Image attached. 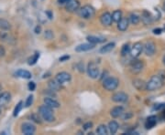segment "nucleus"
Listing matches in <instances>:
<instances>
[{"mask_svg":"<svg viewBox=\"0 0 165 135\" xmlns=\"http://www.w3.org/2000/svg\"><path fill=\"white\" fill-rule=\"evenodd\" d=\"M164 84L163 79L160 75H154L152 76L150 81L146 82V90L148 91H154L159 89H161Z\"/></svg>","mask_w":165,"mask_h":135,"instance_id":"nucleus-1","label":"nucleus"},{"mask_svg":"<svg viewBox=\"0 0 165 135\" xmlns=\"http://www.w3.org/2000/svg\"><path fill=\"white\" fill-rule=\"evenodd\" d=\"M53 109L47 106V105H41L39 108V114L40 115V117L42 118V120H44L47 122H53L54 121V113H53Z\"/></svg>","mask_w":165,"mask_h":135,"instance_id":"nucleus-2","label":"nucleus"},{"mask_svg":"<svg viewBox=\"0 0 165 135\" xmlns=\"http://www.w3.org/2000/svg\"><path fill=\"white\" fill-rule=\"evenodd\" d=\"M119 81L116 77H108L103 81V88L108 91H113L117 89Z\"/></svg>","mask_w":165,"mask_h":135,"instance_id":"nucleus-3","label":"nucleus"},{"mask_svg":"<svg viewBox=\"0 0 165 135\" xmlns=\"http://www.w3.org/2000/svg\"><path fill=\"white\" fill-rule=\"evenodd\" d=\"M78 14L83 19H89L95 16V10L93 6L86 5V6H83L82 7H80V9L78 10Z\"/></svg>","mask_w":165,"mask_h":135,"instance_id":"nucleus-4","label":"nucleus"},{"mask_svg":"<svg viewBox=\"0 0 165 135\" xmlns=\"http://www.w3.org/2000/svg\"><path fill=\"white\" fill-rule=\"evenodd\" d=\"M86 71H87V74L88 76L91 78V79H97L100 75V69H99V67L97 66V64L94 61H90L87 65V68H86Z\"/></svg>","mask_w":165,"mask_h":135,"instance_id":"nucleus-5","label":"nucleus"},{"mask_svg":"<svg viewBox=\"0 0 165 135\" xmlns=\"http://www.w3.org/2000/svg\"><path fill=\"white\" fill-rule=\"evenodd\" d=\"M145 65H144V62L140 59H136L134 58L133 61L130 62V70L132 73L134 74H138L140 73L143 69H144Z\"/></svg>","mask_w":165,"mask_h":135,"instance_id":"nucleus-6","label":"nucleus"},{"mask_svg":"<svg viewBox=\"0 0 165 135\" xmlns=\"http://www.w3.org/2000/svg\"><path fill=\"white\" fill-rule=\"evenodd\" d=\"M111 100H112V101H114L116 103H125L129 100V95L123 91L116 92L115 94L112 95Z\"/></svg>","mask_w":165,"mask_h":135,"instance_id":"nucleus-7","label":"nucleus"},{"mask_svg":"<svg viewBox=\"0 0 165 135\" xmlns=\"http://www.w3.org/2000/svg\"><path fill=\"white\" fill-rule=\"evenodd\" d=\"M143 52L148 57L153 56L156 52V45H155V43L153 41H150V40L147 41L143 45Z\"/></svg>","mask_w":165,"mask_h":135,"instance_id":"nucleus-8","label":"nucleus"},{"mask_svg":"<svg viewBox=\"0 0 165 135\" xmlns=\"http://www.w3.org/2000/svg\"><path fill=\"white\" fill-rule=\"evenodd\" d=\"M81 7V4L79 0H69L65 4V9L70 12V13H74L77 12Z\"/></svg>","mask_w":165,"mask_h":135,"instance_id":"nucleus-9","label":"nucleus"},{"mask_svg":"<svg viewBox=\"0 0 165 135\" xmlns=\"http://www.w3.org/2000/svg\"><path fill=\"white\" fill-rule=\"evenodd\" d=\"M142 52H143V44L141 42L134 43L130 50V56L133 58H138Z\"/></svg>","mask_w":165,"mask_h":135,"instance_id":"nucleus-10","label":"nucleus"},{"mask_svg":"<svg viewBox=\"0 0 165 135\" xmlns=\"http://www.w3.org/2000/svg\"><path fill=\"white\" fill-rule=\"evenodd\" d=\"M55 79H56V81H58L59 83L65 84V83H68V82L71 81L72 76H71L70 73H68L66 71H61V72H59V73L56 74Z\"/></svg>","mask_w":165,"mask_h":135,"instance_id":"nucleus-11","label":"nucleus"},{"mask_svg":"<svg viewBox=\"0 0 165 135\" xmlns=\"http://www.w3.org/2000/svg\"><path fill=\"white\" fill-rule=\"evenodd\" d=\"M21 132L25 135H32L36 132V127L30 122H24L21 126Z\"/></svg>","mask_w":165,"mask_h":135,"instance_id":"nucleus-12","label":"nucleus"},{"mask_svg":"<svg viewBox=\"0 0 165 135\" xmlns=\"http://www.w3.org/2000/svg\"><path fill=\"white\" fill-rule=\"evenodd\" d=\"M100 22L104 27H110L113 23L112 15L109 12H105L100 17Z\"/></svg>","mask_w":165,"mask_h":135,"instance_id":"nucleus-13","label":"nucleus"},{"mask_svg":"<svg viewBox=\"0 0 165 135\" xmlns=\"http://www.w3.org/2000/svg\"><path fill=\"white\" fill-rule=\"evenodd\" d=\"M140 20L143 22L144 25H150L153 22V17L149 11L143 10L140 16Z\"/></svg>","mask_w":165,"mask_h":135,"instance_id":"nucleus-14","label":"nucleus"},{"mask_svg":"<svg viewBox=\"0 0 165 135\" xmlns=\"http://www.w3.org/2000/svg\"><path fill=\"white\" fill-rule=\"evenodd\" d=\"M95 48V45L92 43H82L78 45L77 47H75V51L76 52H85V51H89L91 50H93Z\"/></svg>","mask_w":165,"mask_h":135,"instance_id":"nucleus-15","label":"nucleus"},{"mask_svg":"<svg viewBox=\"0 0 165 135\" xmlns=\"http://www.w3.org/2000/svg\"><path fill=\"white\" fill-rule=\"evenodd\" d=\"M129 26V20L128 18H122L118 22H117V29L119 31H126Z\"/></svg>","mask_w":165,"mask_h":135,"instance_id":"nucleus-16","label":"nucleus"},{"mask_svg":"<svg viewBox=\"0 0 165 135\" xmlns=\"http://www.w3.org/2000/svg\"><path fill=\"white\" fill-rule=\"evenodd\" d=\"M43 101H44L45 105L51 107L52 109H58L61 106V104L55 99H53L52 97H46V98H44Z\"/></svg>","mask_w":165,"mask_h":135,"instance_id":"nucleus-17","label":"nucleus"},{"mask_svg":"<svg viewBox=\"0 0 165 135\" xmlns=\"http://www.w3.org/2000/svg\"><path fill=\"white\" fill-rule=\"evenodd\" d=\"M86 39L88 40V42L95 45V44H100V43H104L107 39L104 37H96V36H88L86 38Z\"/></svg>","mask_w":165,"mask_h":135,"instance_id":"nucleus-18","label":"nucleus"},{"mask_svg":"<svg viewBox=\"0 0 165 135\" xmlns=\"http://www.w3.org/2000/svg\"><path fill=\"white\" fill-rule=\"evenodd\" d=\"M123 113H124V108L122 106H116L112 109L110 111V115L112 116V118H115V119L121 117Z\"/></svg>","mask_w":165,"mask_h":135,"instance_id":"nucleus-19","label":"nucleus"},{"mask_svg":"<svg viewBox=\"0 0 165 135\" xmlns=\"http://www.w3.org/2000/svg\"><path fill=\"white\" fill-rule=\"evenodd\" d=\"M15 75L19 78H21V79H24V80H29L31 79L32 75L31 73L28 71V70H26V69H19L16 71Z\"/></svg>","mask_w":165,"mask_h":135,"instance_id":"nucleus-20","label":"nucleus"},{"mask_svg":"<svg viewBox=\"0 0 165 135\" xmlns=\"http://www.w3.org/2000/svg\"><path fill=\"white\" fill-rule=\"evenodd\" d=\"M10 99H11V95H10L9 92H6V91L2 92L0 94V106L6 105L9 102Z\"/></svg>","mask_w":165,"mask_h":135,"instance_id":"nucleus-21","label":"nucleus"},{"mask_svg":"<svg viewBox=\"0 0 165 135\" xmlns=\"http://www.w3.org/2000/svg\"><path fill=\"white\" fill-rule=\"evenodd\" d=\"M116 47V44L114 42H110V43H108L106 44L105 46H103L100 50H99V52L101 54H107V53H109L111 52Z\"/></svg>","mask_w":165,"mask_h":135,"instance_id":"nucleus-22","label":"nucleus"},{"mask_svg":"<svg viewBox=\"0 0 165 135\" xmlns=\"http://www.w3.org/2000/svg\"><path fill=\"white\" fill-rule=\"evenodd\" d=\"M156 124H157V117L154 116V115H151L147 119L146 123H145V127H146V129H151Z\"/></svg>","mask_w":165,"mask_h":135,"instance_id":"nucleus-23","label":"nucleus"},{"mask_svg":"<svg viewBox=\"0 0 165 135\" xmlns=\"http://www.w3.org/2000/svg\"><path fill=\"white\" fill-rule=\"evenodd\" d=\"M48 86H49L50 89L53 90V91H59L61 88V84L56 81V79L50 80L48 82Z\"/></svg>","mask_w":165,"mask_h":135,"instance_id":"nucleus-24","label":"nucleus"},{"mask_svg":"<svg viewBox=\"0 0 165 135\" xmlns=\"http://www.w3.org/2000/svg\"><path fill=\"white\" fill-rule=\"evenodd\" d=\"M133 86L138 90H146V82L143 80L136 79L133 81Z\"/></svg>","mask_w":165,"mask_h":135,"instance_id":"nucleus-25","label":"nucleus"},{"mask_svg":"<svg viewBox=\"0 0 165 135\" xmlns=\"http://www.w3.org/2000/svg\"><path fill=\"white\" fill-rule=\"evenodd\" d=\"M108 132H109L111 134H115L117 131H118V128H119V124L116 121H112L108 123Z\"/></svg>","mask_w":165,"mask_h":135,"instance_id":"nucleus-26","label":"nucleus"},{"mask_svg":"<svg viewBox=\"0 0 165 135\" xmlns=\"http://www.w3.org/2000/svg\"><path fill=\"white\" fill-rule=\"evenodd\" d=\"M129 24L138 25L140 22V16H138L136 13H131L129 18Z\"/></svg>","mask_w":165,"mask_h":135,"instance_id":"nucleus-27","label":"nucleus"},{"mask_svg":"<svg viewBox=\"0 0 165 135\" xmlns=\"http://www.w3.org/2000/svg\"><path fill=\"white\" fill-rule=\"evenodd\" d=\"M130 50H131V47H130V45H129V43L124 44V45L122 46L121 51H120L121 56H122V57H127L128 55L130 54Z\"/></svg>","mask_w":165,"mask_h":135,"instance_id":"nucleus-28","label":"nucleus"},{"mask_svg":"<svg viewBox=\"0 0 165 135\" xmlns=\"http://www.w3.org/2000/svg\"><path fill=\"white\" fill-rule=\"evenodd\" d=\"M112 19H113V22H118L123 17H122V11L121 10H115L112 14Z\"/></svg>","mask_w":165,"mask_h":135,"instance_id":"nucleus-29","label":"nucleus"},{"mask_svg":"<svg viewBox=\"0 0 165 135\" xmlns=\"http://www.w3.org/2000/svg\"><path fill=\"white\" fill-rule=\"evenodd\" d=\"M96 133L99 135H108V128L105 124H101L96 128Z\"/></svg>","mask_w":165,"mask_h":135,"instance_id":"nucleus-30","label":"nucleus"},{"mask_svg":"<svg viewBox=\"0 0 165 135\" xmlns=\"http://www.w3.org/2000/svg\"><path fill=\"white\" fill-rule=\"evenodd\" d=\"M10 28H11V25L7 20L0 18V29L1 30L6 31V30H9Z\"/></svg>","mask_w":165,"mask_h":135,"instance_id":"nucleus-31","label":"nucleus"},{"mask_svg":"<svg viewBox=\"0 0 165 135\" xmlns=\"http://www.w3.org/2000/svg\"><path fill=\"white\" fill-rule=\"evenodd\" d=\"M39 58H40V53H35L31 58H28V62H27L28 65H29V66L35 65V64L37 63V61L39 60Z\"/></svg>","mask_w":165,"mask_h":135,"instance_id":"nucleus-32","label":"nucleus"},{"mask_svg":"<svg viewBox=\"0 0 165 135\" xmlns=\"http://www.w3.org/2000/svg\"><path fill=\"white\" fill-rule=\"evenodd\" d=\"M22 108H23V102H22V101H19V102L17 104L16 108H15L14 111H13V116H14V117H17V116L19 114V112H20V110L22 109Z\"/></svg>","mask_w":165,"mask_h":135,"instance_id":"nucleus-33","label":"nucleus"},{"mask_svg":"<svg viewBox=\"0 0 165 135\" xmlns=\"http://www.w3.org/2000/svg\"><path fill=\"white\" fill-rule=\"evenodd\" d=\"M33 100H34L33 95H29V96L27 97L26 101H25V107H26V108H28V107H30V106L32 105V103H33Z\"/></svg>","mask_w":165,"mask_h":135,"instance_id":"nucleus-34","label":"nucleus"},{"mask_svg":"<svg viewBox=\"0 0 165 135\" xmlns=\"http://www.w3.org/2000/svg\"><path fill=\"white\" fill-rule=\"evenodd\" d=\"M44 37L46 39H53L54 38V34L52 30H46L44 32Z\"/></svg>","mask_w":165,"mask_h":135,"instance_id":"nucleus-35","label":"nucleus"},{"mask_svg":"<svg viewBox=\"0 0 165 135\" xmlns=\"http://www.w3.org/2000/svg\"><path fill=\"white\" fill-rule=\"evenodd\" d=\"M121 117H122V119H123L124 121H127V120H129V119H131V118L133 117V113L130 112V111H129V112H124V113L121 115Z\"/></svg>","mask_w":165,"mask_h":135,"instance_id":"nucleus-36","label":"nucleus"},{"mask_svg":"<svg viewBox=\"0 0 165 135\" xmlns=\"http://www.w3.org/2000/svg\"><path fill=\"white\" fill-rule=\"evenodd\" d=\"M92 127H93V122L92 121H87L82 125V130L83 131H88V130L92 129Z\"/></svg>","mask_w":165,"mask_h":135,"instance_id":"nucleus-37","label":"nucleus"},{"mask_svg":"<svg viewBox=\"0 0 165 135\" xmlns=\"http://www.w3.org/2000/svg\"><path fill=\"white\" fill-rule=\"evenodd\" d=\"M31 119H32L33 121H35V122H37V123H40V122H41L40 118L39 115H37V114H32V115H31Z\"/></svg>","mask_w":165,"mask_h":135,"instance_id":"nucleus-38","label":"nucleus"},{"mask_svg":"<svg viewBox=\"0 0 165 135\" xmlns=\"http://www.w3.org/2000/svg\"><path fill=\"white\" fill-rule=\"evenodd\" d=\"M27 88H28V89H29L30 91L35 90V89H36V84H35V82H33V81L29 82V83L27 84Z\"/></svg>","mask_w":165,"mask_h":135,"instance_id":"nucleus-39","label":"nucleus"},{"mask_svg":"<svg viewBox=\"0 0 165 135\" xmlns=\"http://www.w3.org/2000/svg\"><path fill=\"white\" fill-rule=\"evenodd\" d=\"M69 58H70V56H68V55H64V56H61V57L59 58V60L61 61V62H64V61L68 60Z\"/></svg>","mask_w":165,"mask_h":135,"instance_id":"nucleus-40","label":"nucleus"},{"mask_svg":"<svg viewBox=\"0 0 165 135\" xmlns=\"http://www.w3.org/2000/svg\"><path fill=\"white\" fill-rule=\"evenodd\" d=\"M165 108V103H161V104H156L154 109H164Z\"/></svg>","mask_w":165,"mask_h":135,"instance_id":"nucleus-41","label":"nucleus"},{"mask_svg":"<svg viewBox=\"0 0 165 135\" xmlns=\"http://www.w3.org/2000/svg\"><path fill=\"white\" fill-rule=\"evenodd\" d=\"M162 32H163V30L162 28H155V29H153V33H154L155 35H156V34H157V35H160Z\"/></svg>","mask_w":165,"mask_h":135,"instance_id":"nucleus-42","label":"nucleus"},{"mask_svg":"<svg viewBox=\"0 0 165 135\" xmlns=\"http://www.w3.org/2000/svg\"><path fill=\"white\" fill-rule=\"evenodd\" d=\"M34 32H35L36 34H40V32H41V27H40V26H37V27H35V29H34Z\"/></svg>","mask_w":165,"mask_h":135,"instance_id":"nucleus-43","label":"nucleus"},{"mask_svg":"<svg viewBox=\"0 0 165 135\" xmlns=\"http://www.w3.org/2000/svg\"><path fill=\"white\" fill-rule=\"evenodd\" d=\"M6 55V50H5V49L2 47V46H0V57H4Z\"/></svg>","mask_w":165,"mask_h":135,"instance_id":"nucleus-44","label":"nucleus"},{"mask_svg":"<svg viewBox=\"0 0 165 135\" xmlns=\"http://www.w3.org/2000/svg\"><path fill=\"white\" fill-rule=\"evenodd\" d=\"M68 1H69V0H58V3H59L60 5H65Z\"/></svg>","mask_w":165,"mask_h":135,"instance_id":"nucleus-45","label":"nucleus"},{"mask_svg":"<svg viewBox=\"0 0 165 135\" xmlns=\"http://www.w3.org/2000/svg\"><path fill=\"white\" fill-rule=\"evenodd\" d=\"M46 15L49 17V18H50V19H52V18H53V17L51 11H46Z\"/></svg>","mask_w":165,"mask_h":135,"instance_id":"nucleus-46","label":"nucleus"},{"mask_svg":"<svg viewBox=\"0 0 165 135\" xmlns=\"http://www.w3.org/2000/svg\"><path fill=\"white\" fill-rule=\"evenodd\" d=\"M163 11L165 12V1L163 2Z\"/></svg>","mask_w":165,"mask_h":135,"instance_id":"nucleus-47","label":"nucleus"},{"mask_svg":"<svg viewBox=\"0 0 165 135\" xmlns=\"http://www.w3.org/2000/svg\"><path fill=\"white\" fill-rule=\"evenodd\" d=\"M163 64L165 65V55L163 56Z\"/></svg>","mask_w":165,"mask_h":135,"instance_id":"nucleus-48","label":"nucleus"},{"mask_svg":"<svg viewBox=\"0 0 165 135\" xmlns=\"http://www.w3.org/2000/svg\"><path fill=\"white\" fill-rule=\"evenodd\" d=\"M0 91H1V85H0Z\"/></svg>","mask_w":165,"mask_h":135,"instance_id":"nucleus-49","label":"nucleus"},{"mask_svg":"<svg viewBox=\"0 0 165 135\" xmlns=\"http://www.w3.org/2000/svg\"><path fill=\"white\" fill-rule=\"evenodd\" d=\"M0 112H1V109H0Z\"/></svg>","mask_w":165,"mask_h":135,"instance_id":"nucleus-50","label":"nucleus"}]
</instances>
